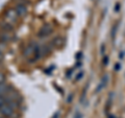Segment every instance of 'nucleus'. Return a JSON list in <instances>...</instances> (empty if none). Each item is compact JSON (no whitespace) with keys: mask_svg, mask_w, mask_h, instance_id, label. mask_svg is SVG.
Masks as SVG:
<instances>
[{"mask_svg":"<svg viewBox=\"0 0 125 118\" xmlns=\"http://www.w3.org/2000/svg\"><path fill=\"white\" fill-rule=\"evenodd\" d=\"M51 31H52L51 27H50L49 25H45L40 29V31H39V36L40 37H46V36H48V35L51 34Z\"/></svg>","mask_w":125,"mask_h":118,"instance_id":"2","label":"nucleus"},{"mask_svg":"<svg viewBox=\"0 0 125 118\" xmlns=\"http://www.w3.org/2000/svg\"><path fill=\"white\" fill-rule=\"evenodd\" d=\"M16 13H17V15H19V16H23V15L26 13V7H25V5L22 4V3L18 4L17 7H16Z\"/></svg>","mask_w":125,"mask_h":118,"instance_id":"3","label":"nucleus"},{"mask_svg":"<svg viewBox=\"0 0 125 118\" xmlns=\"http://www.w3.org/2000/svg\"><path fill=\"white\" fill-rule=\"evenodd\" d=\"M0 113H1V115L3 116H6V117H10L13 115L14 113V107L13 105L9 101H6V103L2 106V107H0Z\"/></svg>","mask_w":125,"mask_h":118,"instance_id":"1","label":"nucleus"}]
</instances>
